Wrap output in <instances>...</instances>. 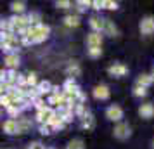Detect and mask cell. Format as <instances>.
Listing matches in <instances>:
<instances>
[{"instance_id":"1","label":"cell","mask_w":154,"mask_h":149,"mask_svg":"<svg viewBox=\"0 0 154 149\" xmlns=\"http://www.w3.org/2000/svg\"><path fill=\"white\" fill-rule=\"evenodd\" d=\"M49 33H50V28L47 24H29L28 26V33L24 38H28L29 43H40V42H45L49 38Z\"/></svg>"},{"instance_id":"2","label":"cell","mask_w":154,"mask_h":149,"mask_svg":"<svg viewBox=\"0 0 154 149\" xmlns=\"http://www.w3.org/2000/svg\"><path fill=\"white\" fill-rule=\"evenodd\" d=\"M9 24H11V28H12V31L14 33H19L21 29L28 28L29 26V21H28V16H12L11 19H9Z\"/></svg>"},{"instance_id":"3","label":"cell","mask_w":154,"mask_h":149,"mask_svg":"<svg viewBox=\"0 0 154 149\" xmlns=\"http://www.w3.org/2000/svg\"><path fill=\"white\" fill-rule=\"evenodd\" d=\"M106 118L109 121H121V118H123V109H121V106H118V104H111V106L106 109Z\"/></svg>"},{"instance_id":"4","label":"cell","mask_w":154,"mask_h":149,"mask_svg":"<svg viewBox=\"0 0 154 149\" xmlns=\"http://www.w3.org/2000/svg\"><path fill=\"white\" fill-rule=\"evenodd\" d=\"M132 135V128L128 123H123V121H119L118 125L114 127V137L116 139H121V141H125Z\"/></svg>"},{"instance_id":"5","label":"cell","mask_w":154,"mask_h":149,"mask_svg":"<svg viewBox=\"0 0 154 149\" xmlns=\"http://www.w3.org/2000/svg\"><path fill=\"white\" fill-rule=\"evenodd\" d=\"M140 28V33L142 35H152L154 33V17L152 16H146L139 24Z\"/></svg>"},{"instance_id":"6","label":"cell","mask_w":154,"mask_h":149,"mask_svg":"<svg viewBox=\"0 0 154 149\" xmlns=\"http://www.w3.org/2000/svg\"><path fill=\"white\" fill-rule=\"evenodd\" d=\"M107 73H109L111 76H114V78H121V76H125L126 73H128V68H126L125 64L114 63L107 68Z\"/></svg>"},{"instance_id":"7","label":"cell","mask_w":154,"mask_h":149,"mask_svg":"<svg viewBox=\"0 0 154 149\" xmlns=\"http://www.w3.org/2000/svg\"><path fill=\"white\" fill-rule=\"evenodd\" d=\"M19 47H21V42H19V38H17V36H14V38H11L9 42L4 43L2 50L5 52V56H7V54H17Z\"/></svg>"},{"instance_id":"8","label":"cell","mask_w":154,"mask_h":149,"mask_svg":"<svg viewBox=\"0 0 154 149\" xmlns=\"http://www.w3.org/2000/svg\"><path fill=\"white\" fill-rule=\"evenodd\" d=\"M54 113H56V109H54V107H50V106H47L43 111H38L35 118H36V121H38L40 125H43V123H47V121L52 118V114H54Z\"/></svg>"},{"instance_id":"9","label":"cell","mask_w":154,"mask_h":149,"mask_svg":"<svg viewBox=\"0 0 154 149\" xmlns=\"http://www.w3.org/2000/svg\"><path fill=\"white\" fill-rule=\"evenodd\" d=\"M139 114L142 116V118H146V120L152 118V116H154V104H152V102H146V104H140V107H139Z\"/></svg>"},{"instance_id":"10","label":"cell","mask_w":154,"mask_h":149,"mask_svg":"<svg viewBox=\"0 0 154 149\" xmlns=\"http://www.w3.org/2000/svg\"><path fill=\"white\" fill-rule=\"evenodd\" d=\"M16 125H17V134H24V132L31 130L33 121L29 120V118H17L16 120Z\"/></svg>"},{"instance_id":"11","label":"cell","mask_w":154,"mask_h":149,"mask_svg":"<svg viewBox=\"0 0 154 149\" xmlns=\"http://www.w3.org/2000/svg\"><path fill=\"white\" fill-rule=\"evenodd\" d=\"M109 87L107 85H97L95 88H94V97L99 101H106L107 97H109Z\"/></svg>"},{"instance_id":"12","label":"cell","mask_w":154,"mask_h":149,"mask_svg":"<svg viewBox=\"0 0 154 149\" xmlns=\"http://www.w3.org/2000/svg\"><path fill=\"white\" fill-rule=\"evenodd\" d=\"M102 33L107 36H118V28H116V24L111 19H104V29H102Z\"/></svg>"},{"instance_id":"13","label":"cell","mask_w":154,"mask_h":149,"mask_svg":"<svg viewBox=\"0 0 154 149\" xmlns=\"http://www.w3.org/2000/svg\"><path fill=\"white\" fill-rule=\"evenodd\" d=\"M87 45L88 47H100L102 45V35L92 31L90 35H87Z\"/></svg>"},{"instance_id":"14","label":"cell","mask_w":154,"mask_h":149,"mask_svg":"<svg viewBox=\"0 0 154 149\" xmlns=\"http://www.w3.org/2000/svg\"><path fill=\"white\" fill-rule=\"evenodd\" d=\"M4 64L7 66L9 70H17V66H19V56L17 54H7L5 59H4Z\"/></svg>"},{"instance_id":"15","label":"cell","mask_w":154,"mask_h":149,"mask_svg":"<svg viewBox=\"0 0 154 149\" xmlns=\"http://www.w3.org/2000/svg\"><path fill=\"white\" fill-rule=\"evenodd\" d=\"M2 130H4L5 134H9V135L17 134V125H16V120H12V118L5 120V121H4V125H2Z\"/></svg>"},{"instance_id":"16","label":"cell","mask_w":154,"mask_h":149,"mask_svg":"<svg viewBox=\"0 0 154 149\" xmlns=\"http://www.w3.org/2000/svg\"><path fill=\"white\" fill-rule=\"evenodd\" d=\"M80 120H82V128H85V130H92L95 127V118H94V114L90 111L85 114L83 118H80Z\"/></svg>"},{"instance_id":"17","label":"cell","mask_w":154,"mask_h":149,"mask_svg":"<svg viewBox=\"0 0 154 149\" xmlns=\"http://www.w3.org/2000/svg\"><path fill=\"white\" fill-rule=\"evenodd\" d=\"M47 125H49V127L52 128V132H54V130H61V128L64 127L63 120L59 118V114H57V113H54V114H52V118H50V120L47 121Z\"/></svg>"},{"instance_id":"18","label":"cell","mask_w":154,"mask_h":149,"mask_svg":"<svg viewBox=\"0 0 154 149\" xmlns=\"http://www.w3.org/2000/svg\"><path fill=\"white\" fill-rule=\"evenodd\" d=\"M88 24L94 29V33H102V29H104V19H100V17H92Z\"/></svg>"},{"instance_id":"19","label":"cell","mask_w":154,"mask_h":149,"mask_svg":"<svg viewBox=\"0 0 154 149\" xmlns=\"http://www.w3.org/2000/svg\"><path fill=\"white\" fill-rule=\"evenodd\" d=\"M36 90H38V95L42 97L43 94H50V90H52V85H50V82L43 80V82H38V85H36Z\"/></svg>"},{"instance_id":"20","label":"cell","mask_w":154,"mask_h":149,"mask_svg":"<svg viewBox=\"0 0 154 149\" xmlns=\"http://www.w3.org/2000/svg\"><path fill=\"white\" fill-rule=\"evenodd\" d=\"M63 21H64V24H66L68 28H76V26H80V23H82L78 16H73V14L66 16V17H64Z\"/></svg>"},{"instance_id":"21","label":"cell","mask_w":154,"mask_h":149,"mask_svg":"<svg viewBox=\"0 0 154 149\" xmlns=\"http://www.w3.org/2000/svg\"><path fill=\"white\" fill-rule=\"evenodd\" d=\"M66 73L69 75V78H76V76H80V73H82L80 64H78V63H71L69 66L66 68Z\"/></svg>"},{"instance_id":"22","label":"cell","mask_w":154,"mask_h":149,"mask_svg":"<svg viewBox=\"0 0 154 149\" xmlns=\"http://www.w3.org/2000/svg\"><path fill=\"white\" fill-rule=\"evenodd\" d=\"M11 9H12V12L16 16H21L24 14V11H26V2H12L11 4Z\"/></svg>"},{"instance_id":"23","label":"cell","mask_w":154,"mask_h":149,"mask_svg":"<svg viewBox=\"0 0 154 149\" xmlns=\"http://www.w3.org/2000/svg\"><path fill=\"white\" fill-rule=\"evenodd\" d=\"M152 83V78H151V75H139V78H137V85L139 87H144V88H147V87Z\"/></svg>"},{"instance_id":"24","label":"cell","mask_w":154,"mask_h":149,"mask_svg":"<svg viewBox=\"0 0 154 149\" xmlns=\"http://www.w3.org/2000/svg\"><path fill=\"white\" fill-rule=\"evenodd\" d=\"M87 113H88L87 104H75V106H73V114H76L78 118H83Z\"/></svg>"},{"instance_id":"25","label":"cell","mask_w":154,"mask_h":149,"mask_svg":"<svg viewBox=\"0 0 154 149\" xmlns=\"http://www.w3.org/2000/svg\"><path fill=\"white\" fill-rule=\"evenodd\" d=\"M75 5H76L78 12H83V11H87L88 7H92V2H90V0H78Z\"/></svg>"},{"instance_id":"26","label":"cell","mask_w":154,"mask_h":149,"mask_svg":"<svg viewBox=\"0 0 154 149\" xmlns=\"http://www.w3.org/2000/svg\"><path fill=\"white\" fill-rule=\"evenodd\" d=\"M66 149H85V144L82 139H73V141H69Z\"/></svg>"},{"instance_id":"27","label":"cell","mask_w":154,"mask_h":149,"mask_svg":"<svg viewBox=\"0 0 154 149\" xmlns=\"http://www.w3.org/2000/svg\"><path fill=\"white\" fill-rule=\"evenodd\" d=\"M87 54H88L92 59H97V57L102 56V49H100V47H88V49H87Z\"/></svg>"},{"instance_id":"28","label":"cell","mask_w":154,"mask_h":149,"mask_svg":"<svg viewBox=\"0 0 154 149\" xmlns=\"http://www.w3.org/2000/svg\"><path fill=\"white\" fill-rule=\"evenodd\" d=\"M31 106H35L36 107V113H38V111H43V109L47 107V104H45V101H43L42 97H36V99L31 102Z\"/></svg>"},{"instance_id":"29","label":"cell","mask_w":154,"mask_h":149,"mask_svg":"<svg viewBox=\"0 0 154 149\" xmlns=\"http://www.w3.org/2000/svg\"><path fill=\"white\" fill-rule=\"evenodd\" d=\"M36 85H38V78H36L35 73L26 75V87H36Z\"/></svg>"},{"instance_id":"30","label":"cell","mask_w":154,"mask_h":149,"mask_svg":"<svg viewBox=\"0 0 154 149\" xmlns=\"http://www.w3.org/2000/svg\"><path fill=\"white\" fill-rule=\"evenodd\" d=\"M28 21H29V24H40L42 16L38 14V12H31V14H28Z\"/></svg>"},{"instance_id":"31","label":"cell","mask_w":154,"mask_h":149,"mask_svg":"<svg viewBox=\"0 0 154 149\" xmlns=\"http://www.w3.org/2000/svg\"><path fill=\"white\" fill-rule=\"evenodd\" d=\"M9 106H11V97H9L7 94L0 95V109H7Z\"/></svg>"},{"instance_id":"32","label":"cell","mask_w":154,"mask_h":149,"mask_svg":"<svg viewBox=\"0 0 154 149\" xmlns=\"http://www.w3.org/2000/svg\"><path fill=\"white\" fill-rule=\"evenodd\" d=\"M133 95H135V97H146V95H147V88L135 85V87H133Z\"/></svg>"},{"instance_id":"33","label":"cell","mask_w":154,"mask_h":149,"mask_svg":"<svg viewBox=\"0 0 154 149\" xmlns=\"http://www.w3.org/2000/svg\"><path fill=\"white\" fill-rule=\"evenodd\" d=\"M5 111H7V114L11 116V118H12V120H16V118L19 116V113H21V111H19V109H17L16 106H9Z\"/></svg>"},{"instance_id":"34","label":"cell","mask_w":154,"mask_h":149,"mask_svg":"<svg viewBox=\"0 0 154 149\" xmlns=\"http://www.w3.org/2000/svg\"><path fill=\"white\" fill-rule=\"evenodd\" d=\"M75 87H76V82H75V78H68L66 82H64L63 90H73Z\"/></svg>"},{"instance_id":"35","label":"cell","mask_w":154,"mask_h":149,"mask_svg":"<svg viewBox=\"0 0 154 149\" xmlns=\"http://www.w3.org/2000/svg\"><path fill=\"white\" fill-rule=\"evenodd\" d=\"M56 7L57 9H69L71 7V2H69V0H57Z\"/></svg>"},{"instance_id":"36","label":"cell","mask_w":154,"mask_h":149,"mask_svg":"<svg viewBox=\"0 0 154 149\" xmlns=\"http://www.w3.org/2000/svg\"><path fill=\"white\" fill-rule=\"evenodd\" d=\"M104 9L116 11V9H118V2H112V0H104Z\"/></svg>"},{"instance_id":"37","label":"cell","mask_w":154,"mask_h":149,"mask_svg":"<svg viewBox=\"0 0 154 149\" xmlns=\"http://www.w3.org/2000/svg\"><path fill=\"white\" fill-rule=\"evenodd\" d=\"M38 130H40V134H42V135H50V134H52V128H50L47 123L40 125V127H38Z\"/></svg>"},{"instance_id":"38","label":"cell","mask_w":154,"mask_h":149,"mask_svg":"<svg viewBox=\"0 0 154 149\" xmlns=\"http://www.w3.org/2000/svg\"><path fill=\"white\" fill-rule=\"evenodd\" d=\"M92 7L95 9V11L104 9V0H94V2H92Z\"/></svg>"},{"instance_id":"39","label":"cell","mask_w":154,"mask_h":149,"mask_svg":"<svg viewBox=\"0 0 154 149\" xmlns=\"http://www.w3.org/2000/svg\"><path fill=\"white\" fill-rule=\"evenodd\" d=\"M28 149H45V146H43L42 142H31L28 146Z\"/></svg>"},{"instance_id":"40","label":"cell","mask_w":154,"mask_h":149,"mask_svg":"<svg viewBox=\"0 0 154 149\" xmlns=\"http://www.w3.org/2000/svg\"><path fill=\"white\" fill-rule=\"evenodd\" d=\"M5 80H7V71L0 70V83H5Z\"/></svg>"},{"instance_id":"41","label":"cell","mask_w":154,"mask_h":149,"mask_svg":"<svg viewBox=\"0 0 154 149\" xmlns=\"http://www.w3.org/2000/svg\"><path fill=\"white\" fill-rule=\"evenodd\" d=\"M49 104H50V107H52V106L57 107V95H50V97H49Z\"/></svg>"},{"instance_id":"42","label":"cell","mask_w":154,"mask_h":149,"mask_svg":"<svg viewBox=\"0 0 154 149\" xmlns=\"http://www.w3.org/2000/svg\"><path fill=\"white\" fill-rule=\"evenodd\" d=\"M5 94V87H4V83H0V95H4Z\"/></svg>"},{"instance_id":"43","label":"cell","mask_w":154,"mask_h":149,"mask_svg":"<svg viewBox=\"0 0 154 149\" xmlns=\"http://www.w3.org/2000/svg\"><path fill=\"white\" fill-rule=\"evenodd\" d=\"M151 78H152V83H154V73H152V75H151Z\"/></svg>"},{"instance_id":"44","label":"cell","mask_w":154,"mask_h":149,"mask_svg":"<svg viewBox=\"0 0 154 149\" xmlns=\"http://www.w3.org/2000/svg\"><path fill=\"white\" fill-rule=\"evenodd\" d=\"M2 47H4V43H2V42H0V50H2Z\"/></svg>"},{"instance_id":"45","label":"cell","mask_w":154,"mask_h":149,"mask_svg":"<svg viewBox=\"0 0 154 149\" xmlns=\"http://www.w3.org/2000/svg\"><path fill=\"white\" fill-rule=\"evenodd\" d=\"M2 113H4V109H0V116H2Z\"/></svg>"},{"instance_id":"46","label":"cell","mask_w":154,"mask_h":149,"mask_svg":"<svg viewBox=\"0 0 154 149\" xmlns=\"http://www.w3.org/2000/svg\"><path fill=\"white\" fill-rule=\"evenodd\" d=\"M152 146H154V142H152Z\"/></svg>"},{"instance_id":"47","label":"cell","mask_w":154,"mask_h":149,"mask_svg":"<svg viewBox=\"0 0 154 149\" xmlns=\"http://www.w3.org/2000/svg\"><path fill=\"white\" fill-rule=\"evenodd\" d=\"M50 149H52V147H50Z\"/></svg>"}]
</instances>
